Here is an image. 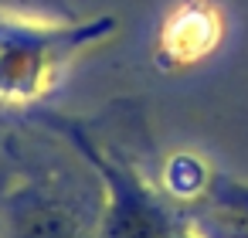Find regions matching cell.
<instances>
[{
	"label": "cell",
	"instance_id": "cell-1",
	"mask_svg": "<svg viewBox=\"0 0 248 238\" xmlns=\"http://www.w3.org/2000/svg\"><path fill=\"white\" fill-rule=\"evenodd\" d=\"M11 238H82L78 221L72 218L62 201L51 197H28L21 211L14 214Z\"/></svg>",
	"mask_w": 248,
	"mask_h": 238
},
{
	"label": "cell",
	"instance_id": "cell-2",
	"mask_svg": "<svg viewBox=\"0 0 248 238\" xmlns=\"http://www.w3.org/2000/svg\"><path fill=\"white\" fill-rule=\"evenodd\" d=\"M217 38V24L201 7H184L163 31V48L173 58H197L204 55Z\"/></svg>",
	"mask_w": 248,
	"mask_h": 238
},
{
	"label": "cell",
	"instance_id": "cell-3",
	"mask_svg": "<svg viewBox=\"0 0 248 238\" xmlns=\"http://www.w3.org/2000/svg\"><path fill=\"white\" fill-rule=\"evenodd\" d=\"M38 0H0V7H31Z\"/></svg>",
	"mask_w": 248,
	"mask_h": 238
}]
</instances>
